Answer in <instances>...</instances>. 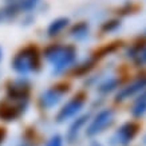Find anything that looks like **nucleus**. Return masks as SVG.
<instances>
[{
    "label": "nucleus",
    "mask_w": 146,
    "mask_h": 146,
    "mask_svg": "<svg viewBox=\"0 0 146 146\" xmlns=\"http://www.w3.org/2000/svg\"><path fill=\"white\" fill-rule=\"evenodd\" d=\"M42 3V0H19L18 1V7L20 12H31L35 11L39 4Z\"/></svg>",
    "instance_id": "nucleus-17"
},
{
    "label": "nucleus",
    "mask_w": 146,
    "mask_h": 146,
    "mask_svg": "<svg viewBox=\"0 0 146 146\" xmlns=\"http://www.w3.org/2000/svg\"><path fill=\"white\" fill-rule=\"evenodd\" d=\"M146 114V90H143L134 101L131 106V115L134 118H142Z\"/></svg>",
    "instance_id": "nucleus-14"
},
{
    "label": "nucleus",
    "mask_w": 146,
    "mask_h": 146,
    "mask_svg": "<svg viewBox=\"0 0 146 146\" xmlns=\"http://www.w3.org/2000/svg\"><path fill=\"white\" fill-rule=\"evenodd\" d=\"M7 1V4H15V3H18L19 0H5Z\"/></svg>",
    "instance_id": "nucleus-24"
},
{
    "label": "nucleus",
    "mask_w": 146,
    "mask_h": 146,
    "mask_svg": "<svg viewBox=\"0 0 146 146\" xmlns=\"http://www.w3.org/2000/svg\"><path fill=\"white\" fill-rule=\"evenodd\" d=\"M146 47V43L143 42V40H138V42H135L134 44L130 46V48L126 51V55H127L129 58H131V59H134V58L137 56L138 54L141 52L142 50Z\"/></svg>",
    "instance_id": "nucleus-20"
},
{
    "label": "nucleus",
    "mask_w": 146,
    "mask_h": 146,
    "mask_svg": "<svg viewBox=\"0 0 146 146\" xmlns=\"http://www.w3.org/2000/svg\"><path fill=\"white\" fill-rule=\"evenodd\" d=\"M5 137V131H4V129H0V145L3 143V139H4Z\"/></svg>",
    "instance_id": "nucleus-23"
},
{
    "label": "nucleus",
    "mask_w": 146,
    "mask_h": 146,
    "mask_svg": "<svg viewBox=\"0 0 146 146\" xmlns=\"http://www.w3.org/2000/svg\"><path fill=\"white\" fill-rule=\"evenodd\" d=\"M11 68L20 76H27L30 74L39 72L42 68L39 50L32 44L23 47L11 59Z\"/></svg>",
    "instance_id": "nucleus-2"
},
{
    "label": "nucleus",
    "mask_w": 146,
    "mask_h": 146,
    "mask_svg": "<svg viewBox=\"0 0 146 146\" xmlns=\"http://www.w3.org/2000/svg\"><path fill=\"white\" fill-rule=\"evenodd\" d=\"M119 27H121L119 19H110V20L103 22V24L101 26V31L103 32V34H110V32L117 31Z\"/></svg>",
    "instance_id": "nucleus-18"
},
{
    "label": "nucleus",
    "mask_w": 146,
    "mask_h": 146,
    "mask_svg": "<svg viewBox=\"0 0 146 146\" xmlns=\"http://www.w3.org/2000/svg\"><path fill=\"white\" fill-rule=\"evenodd\" d=\"M84 103H86V98H84L83 94H76L74 97L68 99V101L63 105L56 114V122L59 123H63L66 121L74 118L79 114L82 109L84 107Z\"/></svg>",
    "instance_id": "nucleus-6"
},
{
    "label": "nucleus",
    "mask_w": 146,
    "mask_h": 146,
    "mask_svg": "<svg viewBox=\"0 0 146 146\" xmlns=\"http://www.w3.org/2000/svg\"><path fill=\"white\" fill-rule=\"evenodd\" d=\"M121 84V79L118 76H109L106 79H103L101 83L98 84V93L102 94V95H107V94L113 93L115 90L119 87Z\"/></svg>",
    "instance_id": "nucleus-13"
},
{
    "label": "nucleus",
    "mask_w": 146,
    "mask_h": 146,
    "mask_svg": "<svg viewBox=\"0 0 146 146\" xmlns=\"http://www.w3.org/2000/svg\"><path fill=\"white\" fill-rule=\"evenodd\" d=\"M28 102H16L5 98L0 102V119L5 122L16 121L22 117L27 110Z\"/></svg>",
    "instance_id": "nucleus-7"
},
{
    "label": "nucleus",
    "mask_w": 146,
    "mask_h": 146,
    "mask_svg": "<svg viewBox=\"0 0 146 146\" xmlns=\"http://www.w3.org/2000/svg\"><path fill=\"white\" fill-rule=\"evenodd\" d=\"M90 35V26L87 22H78L71 27L70 36L76 42H82V40L87 39Z\"/></svg>",
    "instance_id": "nucleus-12"
},
{
    "label": "nucleus",
    "mask_w": 146,
    "mask_h": 146,
    "mask_svg": "<svg viewBox=\"0 0 146 146\" xmlns=\"http://www.w3.org/2000/svg\"><path fill=\"white\" fill-rule=\"evenodd\" d=\"M43 58L51 66L54 75H59L75 64L76 58H78V51H76L74 44L54 43V44H50L44 48Z\"/></svg>",
    "instance_id": "nucleus-1"
},
{
    "label": "nucleus",
    "mask_w": 146,
    "mask_h": 146,
    "mask_svg": "<svg viewBox=\"0 0 146 146\" xmlns=\"http://www.w3.org/2000/svg\"><path fill=\"white\" fill-rule=\"evenodd\" d=\"M143 90H146V75L139 76L126 86L121 87L118 93L115 94V102H123L129 98H133L137 94H141Z\"/></svg>",
    "instance_id": "nucleus-9"
},
{
    "label": "nucleus",
    "mask_w": 146,
    "mask_h": 146,
    "mask_svg": "<svg viewBox=\"0 0 146 146\" xmlns=\"http://www.w3.org/2000/svg\"><path fill=\"white\" fill-rule=\"evenodd\" d=\"M143 142H145V143H146V135H145V137H143Z\"/></svg>",
    "instance_id": "nucleus-27"
},
{
    "label": "nucleus",
    "mask_w": 146,
    "mask_h": 146,
    "mask_svg": "<svg viewBox=\"0 0 146 146\" xmlns=\"http://www.w3.org/2000/svg\"><path fill=\"white\" fill-rule=\"evenodd\" d=\"M133 60H134V63H135V66H145L146 64V47L138 54L137 56L134 58Z\"/></svg>",
    "instance_id": "nucleus-22"
},
{
    "label": "nucleus",
    "mask_w": 146,
    "mask_h": 146,
    "mask_svg": "<svg viewBox=\"0 0 146 146\" xmlns=\"http://www.w3.org/2000/svg\"><path fill=\"white\" fill-rule=\"evenodd\" d=\"M90 146H102V145L99 143V142H93V143H91Z\"/></svg>",
    "instance_id": "nucleus-26"
},
{
    "label": "nucleus",
    "mask_w": 146,
    "mask_h": 146,
    "mask_svg": "<svg viewBox=\"0 0 146 146\" xmlns=\"http://www.w3.org/2000/svg\"><path fill=\"white\" fill-rule=\"evenodd\" d=\"M139 126L135 122H125L118 127V130H115L114 135L111 138V141L114 145L118 146H127L130 145L133 139L137 135Z\"/></svg>",
    "instance_id": "nucleus-8"
},
{
    "label": "nucleus",
    "mask_w": 146,
    "mask_h": 146,
    "mask_svg": "<svg viewBox=\"0 0 146 146\" xmlns=\"http://www.w3.org/2000/svg\"><path fill=\"white\" fill-rule=\"evenodd\" d=\"M46 146H63V137L60 134H54L47 141Z\"/></svg>",
    "instance_id": "nucleus-21"
},
{
    "label": "nucleus",
    "mask_w": 146,
    "mask_h": 146,
    "mask_svg": "<svg viewBox=\"0 0 146 146\" xmlns=\"http://www.w3.org/2000/svg\"><path fill=\"white\" fill-rule=\"evenodd\" d=\"M115 121V111L111 107H106L94 117L86 129V134L89 137H95L109 129Z\"/></svg>",
    "instance_id": "nucleus-4"
},
{
    "label": "nucleus",
    "mask_w": 146,
    "mask_h": 146,
    "mask_svg": "<svg viewBox=\"0 0 146 146\" xmlns=\"http://www.w3.org/2000/svg\"><path fill=\"white\" fill-rule=\"evenodd\" d=\"M19 12L20 11H19L18 3H15V4H7L5 7L0 8V23L5 22V20H9V19H13Z\"/></svg>",
    "instance_id": "nucleus-15"
},
{
    "label": "nucleus",
    "mask_w": 146,
    "mask_h": 146,
    "mask_svg": "<svg viewBox=\"0 0 146 146\" xmlns=\"http://www.w3.org/2000/svg\"><path fill=\"white\" fill-rule=\"evenodd\" d=\"M119 46H121V42H114V43L106 44L105 47H102L99 51H97V54H95L93 58L97 60V59H99V58H102V56H106V55H109L110 52H114V51L118 48Z\"/></svg>",
    "instance_id": "nucleus-19"
},
{
    "label": "nucleus",
    "mask_w": 146,
    "mask_h": 146,
    "mask_svg": "<svg viewBox=\"0 0 146 146\" xmlns=\"http://www.w3.org/2000/svg\"><path fill=\"white\" fill-rule=\"evenodd\" d=\"M30 91H31V83L27 79V76H19L7 83V87H5L7 97L5 98L16 102H28Z\"/></svg>",
    "instance_id": "nucleus-5"
},
{
    "label": "nucleus",
    "mask_w": 146,
    "mask_h": 146,
    "mask_svg": "<svg viewBox=\"0 0 146 146\" xmlns=\"http://www.w3.org/2000/svg\"><path fill=\"white\" fill-rule=\"evenodd\" d=\"M68 26H70V19L66 18V16H59V18L50 22L46 32H47V35L50 38H55V36L60 35Z\"/></svg>",
    "instance_id": "nucleus-10"
},
{
    "label": "nucleus",
    "mask_w": 146,
    "mask_h": 146,
    "mask_svg": "<svg viewBox=\"0 0 146 146\" xmlns=\"http://www.w3.org/2000/svg\"><path fill=\"white\" fill-rule=\"evenodd\" d=\"M90 115L89 114H83L80 117H76V119H74V122L71 123L70 129H68V133H67V139L70 142H74L78 138L80 133V129L84 127V125L87 123Z\"/></svg>",
    "instance_id": "nucleus-11"
},
{
    "label": "nucleus",
    "mask_w": 146,
    "mask_h": 146,
    "mask_svg": "<svg viewBox=\"0 0 146 146\" xmlns=\"http://www.w3.org/2000/svg\"><path fill=\"white\" fill-rule=\"evenodd\" d=\"M70 91V86L67 83H59L55 86H51L44 91H42L39 97V105L44 110H51L55 106H58L64 95H67Z\"/></svg>",
    "instance_id": "nucleus-3"
},
{
    "label": "nucleus",
    "mask_w": 146,
    "mask_h": 146,
    "mask_svg": "<svg viewBox=\"0 0 146 146\" xmlns=\"http://www.w3.org/2000/svg\"><path fill=\"white\" fill-rule=\"evenodd\" d=\"M1 60H3V48L0 47V63H1Z\"/></svg>",
    "instance_id": "nucleus-25"
},
{
    "label": "nucleus",
    "mask_w": 146,
    "mask_h": 146,
    "mask_svg": "<svg viewBox=\"0 0 146 146\" xmlns=\"http://www.w3.org/2000/svg\"><path fill=\"white\" fill-rule=\"evenodd\" d=\"M95 59L94 58H89V59H84L80 64H76L75 70H74V74L75 75H86L90 70H93L94 66H95Z\"/></svg>",
    "instance_id": "nucleus-16"
}]
</instances>
